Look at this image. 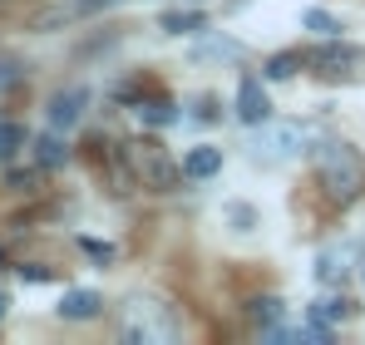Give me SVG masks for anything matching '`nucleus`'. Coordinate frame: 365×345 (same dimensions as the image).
Returning a JSON list of instances; mask_svg holds the SVG:
<instances>
[{
  "instance_id": "3",
  "label": "nucleus",
  "mask_w": 365,
  "mask_h": 345,
  "mask_svg": "<svg viewBox=\"0 0 365 345\" xmlns=\"http://www.w3.org/2000/svg\"><path fill=\"white\" fill-rule=\"evenodd\" d=\"M311 69H316L326 84H361V79H365V50H361V45L326 40V45L311 55Z\"/></svg>"
},
{
  "instance_id": "14",
  "label": "nucleus",
  "mask_w": 365,
  "mask_h": 345,
  "mask_svg": "<svg viewBox=\"0 0 365 345\" xmlns=\"http://www.w3.org/2000/svg\"><path fill=\"white\" fill-rule=\"evenodd\" d=\"M192 59H242V45H232V40H207V30H202V40L192 45Z\"/></svg>"
},
{
  "instance_id": "21",
  "label": "nucleus",
  "mask_w": 365,
  "mask_h": 345,
  "mask_svg": "<svg viewBox=\"0 0 365 345\" xmlns=\"http://www.w3.org/2000/svg\"><path fill=\"white\" fill-rule=\"evenodd\" d=\"M15 79H20V64H15V59H5V64H0V94H5Z\"/></svg>"
},
{
  "instance_id": "6",
  "label": "nucleus",
  "mask_w": 365,
  "mask_h": 345,
  "mask_svg": "<svg viewBox=\"0 0 365 345\" xmlns=\"http://www.w3.org/2000/svg\"><path fill=\"white\" fill-rule=\"evenodd\" d=\"M351 262H356L351 247H326V252H316L311 272H316L321 287H346V282H351Z\"/></svg>"
},
{
  "instance_id": "2",
  "label": "nucleus",
  "mask_w": 365,
  "mask_h": 345,
  "mask_svg": "<svg viewBox=\"0 0 365 345\" xmlns=\"http://www.w3.org/2000/svg\"><path fill=\"white\" fill-rule=\"evenodd\" d=\"M123 341L128 345H173L178 341V316L158 296H133L123 306Z\"/></svg>"
},
{
  "instance_id": "9",
  "label": "nucleus",
  "mask_w": 365,
  "mask_h": 345,
  "mask_svg": "<svg viewBox=\"0 0 365 345\" xmlns=\"http://www.w3.org/2000/svg\"><path fill=\"white\" fill-rule=\"evenodd\" d=\"M217 168H222V153H217L212 143H197V148L182 158V172H187V177H212Z\"/></svg>"
},
{
  "instance_id": "11",
  "label": "nucleus",
  "mask_w": 365,
  "mask_h": 345,
  "mask_svg": "<svg viewBox=\"0 0 365 345\" xmlns=\"http://www.w3.org/2000/svg\"><path fill=\"white\" fill-rule=\"evenodd\" d=\"M163 30L168 35H197V30H207V15L202 10H168L163 15Z\"/></svg>"
},
{
  "instance_id": "20",
  "label": "nucleus",
  "mask_w": 365,
  "mask_h": 345,
  "mask_svg": "<svg viewBox=\"0 0 365 345\" xmlns=\"http://www.w3.org/2000/svg\"><path fill=\"white\" fill-rule=\"evenodd\" d=\"M192 118H197V123H217V94H197Z\"/></svg>"
},
{
  "instance_id": "18",
  "label": "nucleus",
  "mask_w": 365,
  "mask_h": 345,
  "mask_svg": "<svg viewBox=\"0 0 365 345\" xmlns=\"http://www.w3.org/2000/svg\"><path fill=\"white\" fill-rule=\"evenodd\" d=\"M20 148H25V128L10 123V118H0V158H15Z\"/></svg>"
},
{
  "instance_id": "23",
  "label": "nucleus",
  "mask_w": 365,
  "mask_h": 345,
  "mask_svg": "<svg viewBox=\"0 0 365 345\" xmlns=\"http://www.w3.org/2000/svg\"><path fill=\"white\" fill-rule=\"evenodd\" d=\"M356 262H361V282H365V237H361V247H356Z\"/></svg>"
},
{
  "instance_id": "19",
  "label": "nucleus",
  "mask_w": 365,
  "mask_h": 345,
  "mask_svg": "<svg viewBox=\"0 0 365 345\" xmlns=\"http://www.w3.org/2000/svg\"><path fill=\"white\" fill-rule=\"evenodd\" d=\"M297 64H302V55H272L267 59V79H292Z\"/></svg>"
},
{
  "instance_id": "10",
  "label": "nucleus",
  "mask_w": 365,
  "mask_h": 345,
  "mask_svg": "<svg viewBox=\"0 0 365 345\" xmlns=\"http://www.w3.org/2000/svg\"><path fill=\"white\" fill-rule=\"evenodd\" d=\"M35 163H40V168H64V163H69V148H64L60 133H40V138H35Z\"/></svg>"
},
{
  "instance_id": "16",
  "label": "nucleus",
  "mask_w": 365,
  "mask_h": 345,
  "mask_svg": "<svg viewBox=\"0 0 365 345\" xmlns=\"http://www.w3.org/2000/svg\"><path fill=\"white\" fill-rule=\"evenodd\" d=\"M302 25L311 30V35H321V40H336V35H341V20H336V15H326V10H306Z\"/></svg>"
},
{
  "instance_id": "13",
  "label": "nucleus",
  "mask_w": 365,
  "mask_h": 345,
  "mask_svg": "<svg viewBox=\"0 0 365 345\" xmlns=\"http://www.w3.org/2000/svg\"><path fill=\"white\" fill-rule=\"evenodd\" d=\"M138 118L148 128H168V123H178V109H173V99H143L138 104Z\"/></svg>"
},
{
  "instance_id": "1",
  "label": "nucleus",
  "mask_w": 365,
  "mask_h": 345,
  "mask_svg": "<svg viewBox=\"0 0 365 345\" xmlns=\"http://www.w3.org/2000/svg\"><path fill=\"white\" fill-rule=\"evenodd\" d=\"M316 172H321V187H326L336 202H351V197L361 192V182H365L361 153H356L351 143H341V138L316 143Z\"/></svg>"
},
{
  "instance_id": "5",
  "label": "nucleus",
  "mask_w": 365,
  "mask_h": 345,
  "mask_svg": "<svg viewBox=\"0 0 365 345\" xmlns=\"http://www.w3.org/2000/svg\"><path fill=\"white\" fill-rule=\"evenodd\" d=\"M267 118H272L267 84H262V79H237V123H247V128H262Z\"/></svg>"
},
{
  "instance_id": "4",
  "label": "nucleus",
  "mask_w": 365,
  "mask_h": 345,
  "mask_svg": "<svg viewBox=\"0 0 365 345\" xmlns=\"http://www.w3.org/2000/svg\"><path fill=\"white\" fill-rule=\"evenodd\" d=\"M306 148V128L302 123H272V128H262L257 138H252V158L257 163H292L297 153Z\"/></svg>"
},
{
  "instance_id": "24",
  "label": "nucleus",
  "mask_w": 365,
  "mask_h": 345,
  "mask_svg": "<svg viewBox=\"0 0 365 345\" xmlns=\"http://www.w3.org/2000/svg\"><path fill=\"white\" fill-rule=\"evenodd\" d=\"M5 311H10V296H5V291H0V321H5Z\"/></svg>"
},
{
  "instance_id": "17",
  "label": "nucleus",
  "mask_w": 365,
  "mask_h": 345,
  "mask_svg": "<svg viewBox=\"0 0 365 345\" xmlns=\"http://www.w3.org/2000/svg\"><path fill=\"white\" fill-rule=\"evenodd\" d=\"M252 316L272 331V326H282V321H287V306H282L277 296H262V301H252Z\"/></svg>"
},
{
  "instance_id": "7",
  "label": "nucleus",
  "mask_w": 365,
  "mask_h": 345,
  "mask_svg": "<svg viewBox=\"0 0 365 345\" xmlns=\"http://www.w3.org/2000/svg\"><path fill=\"white\" fill-rule=\"evenodd\" d=\"M84 104H89V89H60V94H55V99H50V109H45V114H50V128H74V123H79V118H84Z\"/></svg>"
},
{
  "instance_id": "8",
  "label": "nucleus",
  "mask_w": 365,
  "mask_h": 345,
  "mask_svg": "<svg viewBox=\"0 0 365 345\" xmlns=\"http://www.w3.org/2000/svg\"><path fill=\"white\" fill-rule=\"evenodd\" d=\"M99 311H104V296L99 291H64V301H60L64 321H94Z\"/></svg>"
},
{
  "instance_id": "15",
  "label": "nucleus",
  "mask_w": 365,
  "mask_h": 345,
  "mask_svg": "<svg viewBox=\"0 0 365 345\" xmlns=\"http://www.w3.org/2000/svg\"><path fill=\"white\" fill-rule=\"evenodd\" d=\"M222 217H227V227H232V232H257V222H262L257 207H252V202H237V197L222 207Z\"/></svg>"
},
{
  "instance_id": "12",
  "label": "nucleus",
  "mask_w": 365,
  "mask_h": 345,
  "mask_svg": "<svg viewBox=\"0 0 365 345\" xmlns=\"http://www.w3.org/2000/svg\"><path fill=\"white\" fill-rule=\"evenodd\" d=\"M346 316H356V306L341 301V296H326V301L311 306V321H316V326H336V321H346Z\"/></svg>"
},
{
  "instance_id": "22",
  "label": "nucleus",
  "mask_w": 365,
  "mask_h": 345,
  "mask_svg": "<svg viewBox=\"0 0 365 345\" xmlns=\"http://www.w3.org/2000/svg\"><path fill=\"white\" fill-rule=\"evenodd\" d=\"M20 277H25V282H50V272H45V267H20Z\"/></svg>"
}]
</instances>
